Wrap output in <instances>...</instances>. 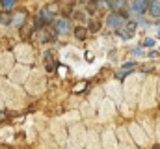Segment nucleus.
Masks as SVG:
<instances>
[{"label":"nucleus","instance_id":"9","mask_svg":"<svg viewBox=\"0 0 160 149\" xmlns=\"http://www.w3.org/2000/svg\"><path fill=\"white\" fill-rule=\"evenodd\" d=\"M155 45H157V41L151 39V37H147V39L143 41V47H155Z\"/></svg>","mask_w":160,"mask_h":149},{"label":"nucleus","instance_id":"10","mask_svg":"<svg viewBox=\"0 0 160 149\" xmlns=\"http://www.w3.org/2000/svg\"><path fill=\"white\" fill-rule=\"evenodd\" d=\"M0 23L9 24V23H11V17H9V15H0Z\"/></svg>","mask_w":160,"mask_h":149},{"label":"nucleus","instance_id":"8","mask_svg":"<svg viewBox=\"0 0 160 149\" xmlns=\"http://www.w3.org/2000/svg\"><path fill=\"white\" fill-rule=\"evenodd\" d=\"M15 2H17V0H2V6H4L6 9H9V8L15 6Z\"/></svg>","mask_w":160,"mask_h":149},{"label":"nucleus","instance_id":"13","mask_svg":"<svg viewBox=\"0 0 160 149\" xmlns=\"http://www.w3.org/2000/svg\"><path fill=\"white\" fill-rule=\"evenodd\" d=\"M130 67H134V62H127V64L123 65V69H130Z\"/></svg>","mask_w":160,"mask_h":149},{"label":"nucleus","instance_id":"11","mask_svg":"<svg viewBox=\"0 0 160 149\" xmlns=\"http://www.w3.org/2000/svg\"><path fill=\"white\" fill-rule=\"evenodd\" d=\"M127 30H128V34H132V32L136 30V23H132V21H130V23L127 24Z\"/></svg>","mask_w":160,"mask_h":149},{"label":"nucleus","instance_id":"15","mask_svg":"<svg viewBox=\"0 0 160 149\" xmlns=\"http://www.w3.org/2000/svg\"><path fill=\"white\" fill-rule=\"evenodd\" d=\"M158 36H160V30H158Z\"/></svg>","mask_w":160,"mask_h":149},{"label":"nucleus","instance_id":"12","mask_svg":"<svg viewBox=\"0 0 160 149\" xmlns=\"http://www.w3.org/2000/svg\"><path fill=\"white\" fill-rule=\"evenodd\" d=\"M132 54H134V56H142L143 52H142V49H132Z\"/></svg>","mask_w":160,"mask_h":149},{"label":"nucleus","instance_id":"5","mask_svg":"<svg viewBox=\"0 0 160 149\" xmlns=\"http://www.w3.org/2000/svg\"><path fill=\"white\" fill-rule=\"evenodd\" d=\"M149 11L153 17H160V0H149Z\"/></svg>","mask_w":160,"mask_h":149},{"label":"nucleus","instance_id":"6","mask_svg":"<svg viewBox=\"0 0 160 149\" xmlns=\"http://www.w3.org/2000/svg\"><path fill=\"white\" fill-rule=\"evenodd\" d=\"M123 4H125V0H108V6H110L112 9H119Z\"/></svg>","mask_w":160,"mask_h":149},{"label":"nucleus","instance_id":"4","mask_svg":"<svg viewBox=\"0 0 160 149\" xmlns=\"http://www.w3.org/2000/svg\"><path fill=\"white\" fill-rule=\"evenodd\" d=\"M52 21V13L48 11V9H43L39 13V17H38V26H41V24H48Z\"/></svg>","mask_w":160,"mask_h":149},{"label":"nucleus","instance_id":"2","mask_svg":"<svg viewBox=\"0 0 160 149\" xmlns=\"http://www.w3.org/2000/svg\"><path fill=\"white\" fill-rule=\"evenodd\" d=\"M123 23H125V17L123 15H108V26L110 28H121L123 26Z\"/></svg>","mask_w":160,"mask_h":149},{"label":"nucleus","instance_id":"3","mask_svg":"<svg viewBox=\"0 0 160 149\" xmlns=\"http://www.w3.org/2000/svg\"><path fill=\"white\" fill-rule=\"evenodd\" d=\"M69 30H71V23L67 19H60L56 23V32L58 34H69Z\"/></svg>","mask_w":160,"mask_h":149},{"label":"nucleus","instance_id":"1","mask_svg":"<svg viewBox=\"0 0 160 149\" xmlns=\"http://www.w3.org/2000/svg\"><path fill=\"white\" fill-rule=\"evenodd\" d=\"M130 9L136 13V15H143L147 9H149V0H134Z\"/></svg>","mask_w":160,"mask_h":149},{"label":"nucleus","instance_id":"7","mask_svg":"<svg viewBox=\"0 0 160 149\" xmlns=\"http://www.w3.org/2000/svg\"><path fill=\"white\" fill-rule=\"evenodd\" d=\"M84 30H86V28L78 26V28H77V32H75V36L78 37V39H84V37H86V32H84Z\"/></svg>","mask_w":160,"mask_h":149},{"label":"nucleus","instance_id":"16","mask_svg":"<svg viewBox=\"0 0 160 149\" xmlns=\"http://www.w3.org/2000/svg\"><path fill=\"white\" fill-rule=\"evenodd\" d=\"M84 2H86V0H84Z\"/></svg>","mask_w":160,"mask_h":149},{"label":"nucleus","instance_id":"14","mask_svg":"<svg viewBox=\"0 0 160 149\" xmlns=\"http://www.w3.org/2000/svg\"><path fill=\"white\" fill-rule=\"evenodd\" d=\"M158 56V52L157 50H153V52H149V58H157Z\"/></svg>","mask_w":160,"mask_h":149}]
</instances>
